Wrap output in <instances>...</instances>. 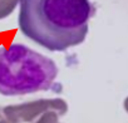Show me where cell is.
<instances>
[{"mask_svg":"<svg viewBox=\"0 0 128 123\" xmlns=\"http://www.w3.org/2000/svg\"><path fill=\"white\" fill-rule=\"evenodd\" d=\"M94 8L89 0H20L19 29L50 52L82 44Z\"/></svg>","mask_w":128,"mask_h":123,"instance_id":"1","label":"cell"},{"mask_svg":"<svg viewBox=\"0 0 128 123\" xmlns=\"http://www.w3.org/2000/svg\"><path fill=\"white\" fill-rule=\"evenodd\" d=\"M58 76L50 58L23 44L0 46V94L24 96L48 90Z\"/></svg>","mask_w":128,"mask_h":123,"instance_id":"2","label":"cell"}]
</instances>
